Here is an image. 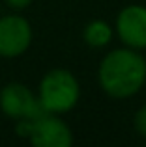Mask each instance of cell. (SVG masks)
Here are the masks:
<instances>
[{"mask_svg": "<svg viewBox=\"0 0 146 147\" xmlns=\"http://www.w3.org/2000/svg\"><path fill=\"white\" fill-rule=\"evenodd\" d=\"M98 80L101 90L111 97H133L146 82V60L137 49H114L99 63Z\"/></svg>", "mask_w": 146, "mask_h": 147, "instance_id": "1", "label": "cell"}, {"mask_svg": "<svg viewBox=\"0 0 146 147\" xmlns=\"http://www.w3.org/2000/svg\"><path fill=\"white\" fill-rule=\"evenodd\" d=\"M81 97V88L77 78L68 69H53L41 78L38 99L45 112L64 114L70 112Z\"/></svg>", "mask_w": 146, "mask_h": 147, "instance_id": "2", "label": "cell"}, {"mask_svg": "<svg viewBox=\"0 0 146 147\" xmlns=\"http://www.w3.org/2000/svg\"><path fill=\"white\" fill-rule=\"evenodd\" d=\"M0 110L15 121L34 119L45 112L40 99L21 82H10L0 90Z\"/></svg>", "mask_w": 146, "mask_h": 147, "instance_id": "3", "label": "cell"}, {"mask_svg": "<svg viewBox=\"0 0 146 147\" xmlns=\"http://www.w3.org/2000/svg\"><path fill=\"white\" fill-rule=\"evenodd\" d=\"M28 140L36 147H70L73 136L70 127L56 114L43 112L30 119Z\"/></svg>", "mask_w": 146, "mask_h": 147, "instance_id": "4", "label": "cell"}, {"mask_svg": "<svg viewBox=\"0 0 146 147\" xmlns=\"http://www.w3.org/2000/svg\"><path fill=\"white\" fill-rule=\"evenodd\" d=\"M32 43V26L21 15L0 17V56L17 58Z\"/></svg>", "mask_w": 146, "mask_h": 147, "instance_id": "5", "label": "cell"}, {"mask_svg": "<svg viewBox=\"0 0 146 147\" xmlns=\"http://www.w3.org/2000/svg\"><path fill=\"white\" fill-rule=\"evenodd\" d=\"M116 32L126 47L146 49V7L139 4L126 6L116 17Z\"/></svg>", "mask_w": 146, "mask_h": 147, "instance_id": "6", "label": "cell"}, {"mask_svg": "<svg viewBox=\"0 0 146 147\" xmlns=\"http://www.w3.org/2000/svg\"><path fill=\"white\" fill-rule=\"evenodd\" d=\"M83 39L86 45L94 49H101L105 45L111 43L113 39V28H111L109 22L105 21H92L84 26L83 30Z\"/></svg>", "mask_w": 146, "mask_h": 147, "instance_id": "7", "label": "cell"}, {"mask_svg": "<svg viewBox=\"0 0 146 147\" xmlns=\"http://www.w3.org/2000/svg\"><path fill=\"white\" fill-rule=\"evenodd\" d=\"M133 123H135V130H137V132H139L143 138H146V104L137 110Z\"/></svg>", "mask_w": 146, "mask_h": 147, "instance_id": "8", "label": "cell"}, {"mask_svg": "<svg viewBox=\"0 0 146 147\" xmlns=\"http://www.w3.org/2000/svg\"><path fill=\"white\" fill-rule=\"evenodd\" d=\"M4 2H6L10 7H13V9H25V7H28L34 0H4Z\"/></svg>", "mask_w": 146, "mask_h": 147, "instance_id": "9", "label": "cell"}]
</instances>
